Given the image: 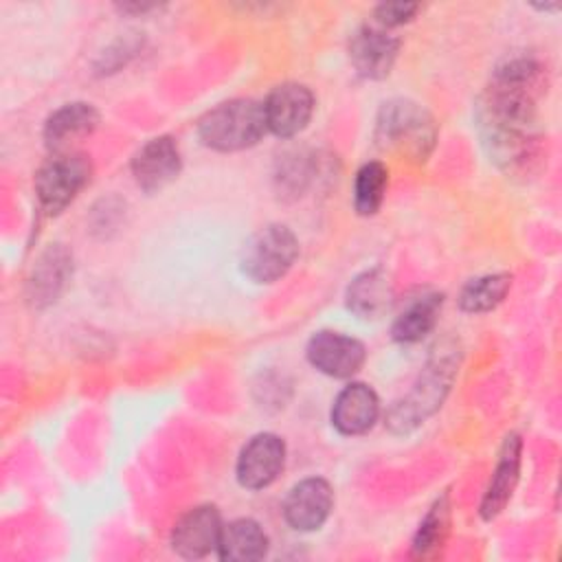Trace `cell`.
<instances>
[{
  "mask_svg": "<svg viewBox=\"0 0 562 562\" xmlns=\"http://www.w3.org/2000/svg\"><path fill=\"white\" fill-rule=\"evenodd\" d=\"M547 86L544 68L533 57H512L496 66L479 97L474 116L490 160L507 176H531L542 160L538 94Z\"/></svg>",
  "mask_w": 562,
  "mask_h": 562,
  "instance_id": "obj_1",
  "label": "cell"
},
{
  "mask_svg": "<svg viewBox=\"0 0 562 562\" xmlns=\"http://www.w3.org/2000/svg\"><path fill=\"white\" fill-rule=\"evenodd\" d=\"M459 367V349L454 345H441L432 351L413 389L397 400L386 413V426L395 435H408L435 415L450 386Z\"/></svg>",
  "mask_w": 562,
  "mask_h": 562,
  "instance_id": "obj_2",
  "label": "cell"
},
{
  "mask_svg": "<svg viewBox=\"0 0 562 562\" xmlns=\"http://www.w3.org/2000/svg\"><path fill=\"white\" fill-rule=\"evenodd\" d=\"M373 138L378 147L386 151L424 162L435 147L437 123L422 103L411 99H391L382 103L378 112Z\"/></svg>",
  "mask_w": 562,
  "mask_h": 562,
  "instance_id": "obj_3",
  "label": "cell"
},
{
  "mask_svg": "<svg viewBox=\"0 0 562 562\" xmlns=\"http://www.w3.org/2000/svg\"><path fill=\"white\" fill-rule=\"evenodd\" d=\"M268 132L263 103L255 99H231L209 110L198 123L202 145L215 151H241Z\"/></svg>",
  "mask_w": 562,
  "mask_h": 562,
  "instance_id": "obj_4",
  "label": "cell"
},
{
  "mask_svg": "<svg viewBox=\"0 0 562 562\" xmlns=\"http://www.w3.org/2000/svg\"><path fill=\"white\" fill-rule=\"evenodd\" d=\"M92 165L86 154L57 151L35 173L37 204L46 215H59L90 182Z\"/></svg>",
  "mask_w": 562,
  "mask_h": 562,
  "instance_id": "obj_5",
  "label": "cell"
},
{
  "mask_svg": "<svg viewBox=\"0 0 562 562\" xmlns=\"http://www.w3.org/2000/svg\"><path fill=\"white\" fill-rule=\"evenodd\" d=\"M299 257V239L285 224H266L244 246L241 272L255 283H274Z\"/></svg>",
  "mask_w": 562,
  "mask_h": 562,
  "instance_id": "obj_6",
  "label": "cell"
},
{
  "mask_svg": "<svg viewBox=\"0 0 562 562\" xmlns=\"http://www.w3.org/2000/svg\"><path fill=\"white\" fill-rule=\"evenodd\" d=\"M400 37L389 29L367 22L349 37V61L364 79H384L400 53Z\"/></svg>",
  "mask_w": 562,
  "mask_h": 562,
  "instance_id": "obj_7",
  "label": "cell"
},
{
  "mask_svg": "<svg viewBox=\"0 0 562 562\" xmlns=\"http://www.w3.org/2000/svg\"><path fill=\"white\" fill-rule=\"evenodd\" d=\"M305 356L316 371L329 378H351L364 364L367 349L353 336L323 329L310 338Z\"/></svg>",
  "mask_w": 562,
  "mask_h": 562,
  "instance_id": "obj_8",
  "label": "cell"
},
{
  "mask_svg": "<svg viewBox=\"0 0 562 562\" xmlns=\"http://www.w3.org/2000/svg\"><path fill=\"white\" fill-rule=\"evenodd\" d=\"M285 465V443L274 432H259L241 448L235 474L241 487L263 490L277 481Z\"/></svg>",
  "mask_w": 562,
  "mask_h": 562,
  "instance_id": "obj_9",
  "label": "cell"
},
{
  "mask_svg": "<svg viewBox=\"0 0 562 562\" xmlns=\"http://www.w3.org/2000/svg\"><path fill=\"white\" fill-rule=\"evenodd\" d=\"M268 130L279 138L301 134L314 114V94L303 83H281L263 101Z\"/></svg>",
  "mask_w": 562,
  "mask_h": 562,
  "instance_id": "obj_10",
  "label": "cell"
},
{
  "mask_svg": "<svg viewBox=\"0 0 562 562\" xmlns=\"http://www.w3.org/2000/svg\"><path fill=\"white\" fill-rule=\"evenodd\" d=\"M72 277V252L64 244H50L33 261L26 277V301L35 310L53 305Z\"/></svg>",
  "mask_w": 562,
  "mask_h": 562,
  "instance_id": "obj_11",
  "label": "cell"
},
{
  "mask_svg": "<svg viewBox=\"0 0 562 562\" xmlns=\"http://www.w3.org/2000/svg\"><path fill=\"white\" fill-rule=\"evenodd\" d=\"M182 169V154L171 136L149 138L132 158L134 182L145 193H158L171 184Z\"/></svg>",
  "mask_w": 562,
  "mask_h": 562,
  "instance_id": "obj_12",
  "label": "cell"
},
{
  "mask_svg": "<svg viewBox=\"0 0 562 562\" xmlns=\"http://www.w3.org/2000/svg\"><path fill=\"white\" fill-rule=\"evenodd\" d=\"M334 507V490L321 476H310L292 485L283 501L285 522L296 531H316L325 525Z\"/></svg>",
  "mask_w": 562,
  "mask_h": 562,
  "instance_id": "obj_13",
  "label": "cell"
},
{
  "mask_svg": "<svg viewBox=\"0 0 562 562\" xmlns=\"http://www.w3.org/2000/svg\"><path fill=\"white\" fill-rule=\"evenodd\" d=\"M222 529L224 525L217 507L198 505L173 525L171 549L187 560L206 558L211 551H217Z\"/></svg>",
  "mask_w": 562,
  "mask_h": 562,
  "instance_id": "obj_14",
  "label": "cell"
},
{
  "mask_svg": "<svg viewBox=\"0 0 562 562\" xmlns=\"http://www.w3.org/2000/svg\"><path fill=\"white\" fill-rule=\"evenodd\" d=\"M380 417V400L369 384H347L331 404V426L345 437L369 432Z\"/></svg>",
  "mask_w": 562,
  "mask_h": 562,
  "instance_id": "obj_15",
  "label": "cell"
},
{
  "mask_svg": "<svg viewBox=\"0 0 562 562\" xmlns=\"http://www.w3.org/2000/svg\"><path fill=\"white\" fill-rule=\"evenodd\" d=\"M520 454H522L520 437L514 432L507 435L498 450V459H496L490 485H487L481 507H479V514L483 520L496 518L509 503V498L516 490L518 476H520Z\"/></svg>",
  "mask_w": 562,
  "mask_h": 562,
  "instance_id": "obj_16",
  "label": "cell"
},
{
  "mask_svg": "<svg viewBox=\"0 0 562 562\" xmlns=\"http://www.w3.org/2000/svg\"><path fill=\"white\" fill-rule=\"evenodd\" d=\"M101 116L99 110L92 103L86 101H72L61 108H57L44 123V140L53 154L57 151H68V145L90 136Z\"/></svg>",
  "mask_w": 562,
  "mask_h": 562,
  "instance_id": "obj_17",
  "label": "cell"
},
{
  "mask_svg": "<svg viewBox=\"0 0 562 562\" xmlns=\"http://www.w3.org/2000/svg\"><path fill=\"white\" fill-rule=\"evenodd\" d=\"M347 310L358 318L373 321L384 316L393 303V285L382 268H371L353 277L345 294Z\"/></svg>",
  "mask_w": 562,
  "mask_h": 562,
  "instance_id": "obj_18",
  "label": "cell"
},
{
  "mask_svg": "<svg viewBox=\"0 0 562 562\" xmlns=\"http://www.w3.org/2000/svg\"><path fill=\"white\" fill-rule=\"evenodd\" d=\"M441 305H443L441 292L424 290L417 296H413L391 325L393 340L411 345V342H419L422 338H426L437 325Z\"/></svg>",
  "mask_w": 562,
  "mask_h": 562,
  "instance_id": "obj_19",
  "label": "cell"
},
{
  "mask_svg": "<svg viewBox=\"0 0 562 562\" xmlns=\"http://www.w3.org/2000/svg\"><path fill=\"white\" fill-rule=\"evenodd\" d=\"M268 553V536L252 518H237L224 525L217 555L228 562H255Z\"/></svg>",
  "mask_w": 562,
  "mask_h": 562,
  "instance_id": "obj_20",
  "label": "cell"
},
{
  "mask_svg": "<svg viewBox=\"0 0 562 562\" xmlns=\"http://www.w3.org/2000/svg\"><path fill=\"white\" fill-rule=\"evenodd\" d=\"M448 531H450V498L448 494H443L430 505V509L422 518L413 538V555L435 558L446 544Z\"/></svg>",
  "mask_w": 562,
  "mask_h": 562,
  "instance_id": "obj_21",
  "label": "cell"
},
{
  "mask_svg": "<svg viewBox=\"0 0 562 562\" xmlns=\"http://www.w3.org/2000/svg\"><path fill=\"white\" fill-rule=\"evenodd\" d=\"M512 288V277L507 272L483 274L468 281L459 294V307L468 314H483L503 303Z\"/></svg>",
  "mask_w": 562,
  "mask_h": 562,
  "instance_id": "obj_22",
  "label": "cell"
},
{
  "mask_svg": "<svg viewBox=\"0 0 562 562\" xmlns=\"http://www.w3.org/2000/svg\"><path fill=\"white\" fill-rule=\"evenodd\" d=\"M389 169L380 160L364 162L353 180V209L358 215H375L386 198Z\"/></svg>",
  "mask_w": 562,
  "mask_h": 562,
  "instance_id": "obj_23",
  "label": "cell"
},
{
  "mask_svg": "<svg viewBox=\"0 0 562 562\" xmlns=\"http://www.w3.org/2000/svg\"><path fill=\"white\" fill-rule=\"evenodd\" d=\"M314 173V162L310 160V156H303L299 151H292L283 158V162L279 165L277 171V180L281 191L299 195L301 191H305L310 178Z\"/></svg>",
  "mask_w": 562,
  "mask_h": 562,
  "instance_id": "obj_24",
  "label": "cell"
},
{
  "mask_svg": "<svg viewBox=\"0 0 562 562\" xmlns=\"http://www.w3.org/2000/svg\"><path fill=\"white\" fill-rule=\"evenodd\" d=\"M419 9V2H382L373 9V22L384 29H395L411 22Z\"/></svg>",
  "mask_w": 562,
  "mask_h": 562,
  "instance_id": "obj_25",
  "label": "cell"
},
{
  "mask_svg": "<svg viewBox=\"0 0 562 562\" xmlns=\"http://www.w3.org/2000/svg\"><path fill=\"white\" fill-rule=\"evenodd\" d=\"M136 48H138V42H136V44H132L130 40L123 42V55H132ZM119 53H121V48H119L116 53H110V50H108V53L103 55V66H101V68H108V72H112L114 68H119V66H121V55H119Z\"/></svg>",
  "mask_w": 562,
  "mask_h": 562,
  "instance_id": "obj_26",
  "label": "cell"
}]
</instances>
